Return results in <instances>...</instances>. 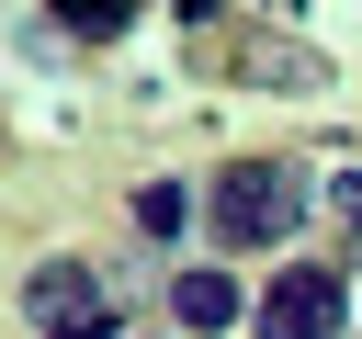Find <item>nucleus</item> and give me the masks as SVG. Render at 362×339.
<instances>
[{
  "label": "nucleus",
  "instance_id": "1",
  "mask_svg": "<svg viewBox=\"0 0 362 339\" xmlns=\"http://www.w3.org/2000/svg\"><path fill=\"white\" fill-rule=\"evenodd\" d=\"M294 215H305V192H294V170H272V158H249V170H226V181H215V226H226L238 249L294 237Z\"/></svg>",
  "mask_w": 362,
  "mask_h": 339
},
{
  "label": "nucleus",
  "instance_id": "4",
  "mask_svg": "<svg viewBox=\"0 0 362 339\" xmlns=\"http://www.w3.org/2000/svg\"><path fill=\"white\" fill-rule=\"evenodd\" d=\"M170 316H181L192 339H215V328H238V282H226V271H181V282H170Z\"/></svg>",
  "mask_w": 362,
  "mask_h": 339
},
{
  "label": "nucleus",
  "instance_id": "3",
  "mask_svg": "<svg viewBox=\"0 0 362 339\" xmlns=\"http://www.w3.org/2000/svg\"><path fill=\"white\" fill-rule=\"evenodd\" d=\"M34 305H45V328H57V339H113V305H102L90 282H68V271H45V282H34Z\"/></svg>",
  "mask_w": 362,
  "mask_h": 339
},
{
  "label": "nucleus",
  "instance_id": "2",
  "mask_svg": "<svg viewBox=\"0 0 362 339\" xmlns=\"http://www.w3.org/2000/svg\"><path fill=\"white\" fill-rule=\"evenodd\" d=\"M339 316H351L339 271H272L260 282V339H339Z\"/></svg>",
  "mask_w": 362,
  "mask_h": 339
},
{
  "label": "nucleus",
  "instance_id": "5",
  "mask_svg": "<svg viewBox=\"0 0 362 339\" xmlns=\"http://www.w3.org/2000/svg\"><path fill=\"white\" fill-rule=\"evenodd\" d=\"M181 215H192V203H181V192H170V181H158V192H136V226H158V237H170V226H181Z\"/></svg>",
  "mask_w": 362,
  "mask_h": 339
}]
</instances>
